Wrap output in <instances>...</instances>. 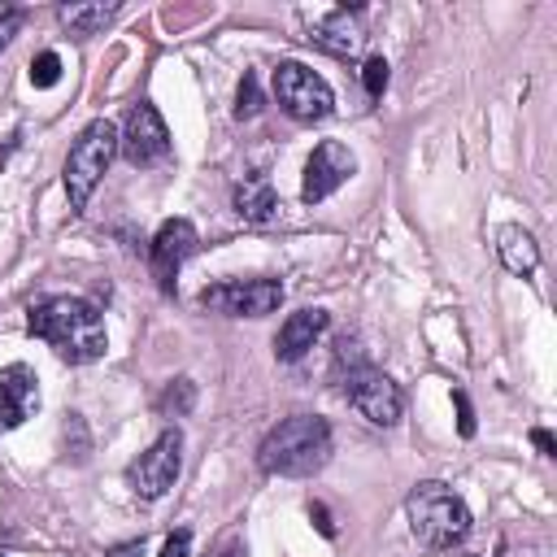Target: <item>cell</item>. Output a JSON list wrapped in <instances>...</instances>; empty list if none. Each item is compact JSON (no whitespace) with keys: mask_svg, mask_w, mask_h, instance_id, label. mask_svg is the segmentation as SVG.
Listing matches in <instances>:
<instances>
[{"mask_svg":"<svg viewBox=\"0 0 557 557\" xmlns=\"http://www.w3.org/2000/svg\"><path fill=\"white\" fill-rule=\"evenodd\" d=\"M309 39H313L322 52H331V57H352V52H361V44H366L361 13H357V9H331L322 22L309 26Z\"/></svg>","mask_w":557,"mask_h":557,"instance_id":"cell-13","label":"cell"},{"mask_svg":"<svg viewBox=\"0 0 557 557\" xmlns=\"http://www.w3.org/2000/svg\"><path fill=\"white\" fill-rule=\"evenodd\" d=\"M113 17H117V4H61V9H57V22H61L74 39L100 35Z\"/></svg>","mask_w":557,"mask_h":557,"instance_id":"cell-17","label":"cell"},{"mask_svg":"<svg viewBox=\"0 0 557 557\" xmlns=\"http://www.w3.org/2000/svg\"><path fill=\"white\" fill-rule=\"evenodd\" d=\"M30 335L44 339L61 361L70 366H87V361H100L104 348H109V335H104V318L96 313V305L78 300V296H48L39 305H30V318H26Z\"/></svg>","mask_w":557,"mask_h":557,"instance_id":"cell-1","label":"cell"},{"mask_svg":"<svg viewBox=\"0 0 557 557\" xmlns=\"http://www.w3.org/2000/svg\"><path fill=\"white\" fill-rule=\"evenodd\" d=\"M61 78V57L57 52H39L35 61H30V83L35 87H52Z\"/></svg>","mask_w":557,"mask_h":557,"instance_id":"cell-21","label":"cell"},{"mask_svg":"<svg viewBox=\"0 0 557 557\" xmlns=\"http://www.w3.org/2000/svg\"><path fill=\"white\" fill-rule=\"evenodd\" d=\"M0 557H4V553H0Z\"/></svg>","mask_w":557,"mask_h":557,"instance_id":"cell-29","label":"cell"},{"mask_svg":"<svg viewBox=\"0 0 557 557\" xmlns=\"http://www.w3.org/2000/svg\"><path fill=\"white\" fill-rule=\"evenodd\" d=\"M531 444H535L544 457H557V444H553V435H548V431H540V426H535V431H531Z\"/></svg>","mask_w":557,"mask_h":557,"instance_id":"cell-28","label":"cell"},{"mask_svg":"<svg viewBox=\"0 0 557 557\" xmlns=\"http://www.w3.org/2000/svg\"><path fill=\"white\" fill-rule=\"evenodd\" d=\"M117 152H122L131 165H139V170H144V165H157V161L170 157V131H165L157 104H148V100L131 104L126 126L117 131Z\"/></svg>","mask_w":557,"mask_h":557,"instance_id":"cell-9","label":"cell"},{"mask_svg":"<svg viewBox=\"0 0 557 557\" xmlns=\"http://www.w3.org/2000/svg\"><path fill=\"white\" fill-rule=\"evenodd\" d=\"M191 405H196V383H191V379H174V383H165V392L157 396V413H161V418H187Z\"/></svg>","mask_w":557,"mask_h":557,"instance_id":"cell-18","label":"cell"},{"mask_svg":"<svg viewBox=\"0 0 557 557\" xmlns=\"http://www.w3.org/2000/svg\"><path fill=\"white\" fill-rule=\"evenodd\" d=\"M496 252H500V265H505L509 274H518V278L535 274V265H540V244H535V235L522 231V226H500Z\"/></svg>","mask_w":557,"mask_h":557,"instance_id":"cell-16","label":"cell"},{"mask_svg":"<svg viewBox=\"0 0 557 557\" xmlns=\"http://www.w3.org/2000/svg\"><path fill=\"white\" fill-rule=\"evenodd\" d=\"M261 109H265V96H261L257 74L248 70V74L239 78V91H235V117H257Z\"/></svg>","mask_w":557,"mask_h":557,"instance_id":"cell-19","label":"cell"},{"mask_svg":"<svg viewBox=\"0 0 557 557\" xmlns=\"http://www.w3.org/2000/svg\"><path fill=\"white\" fill-rule=\"evenodd\" d=\"M361 87H366L370 100H379V96L387 91V61H383V57H366V65H361Z\"/></svg>","mask_w":557,"mask_h":557,"instance_id":"cell-20","label":"cell"},{"mask_svg":"<svg viewBox=\"0 0 557 557\" xmlns=\"http://www.w3.org/2000/svg\"><path fill=\"white\" fill-rule=\"evenodd\" d=\"M235 213L244 218V222H270L274 213H278V191H274V183L265 178V174H244L239 183H235Z\"/></svg>","mask_w":557,"mask_h":557,"instance_id":"cell-15","label":"cell"},{"mask_svg":"<svg viewBox=\"0 0 557 557\" xmlns=\"http://www.w3.org/2000/svg\"><path fill=\"white\" fill-rule=\"evenodd\" d=\"M104 557H144V540H126V544H113Z\"/></svg>","mask_w":557,"mask_h":557,"instance_id":"cell-27","label":"cell"},{"mask_svg":"<svg viewBox=\"0 0 557 557\" xmlns=\"http://www.w3.org/2000/svg\"><path fill=\"white\" fill-rule=\"evenodd\" d=\"M352 170H357L352 148H348V144H339V139H322V144L309 152V161H305L300 200H305V205L326 200L331 191H339V187L352 178Z\"/></svg>","mask_w":557,"mask_h":557,"instance_id":"cell-10","label":"cell"},{"mask_svg":"<svg viewBox=\"0 0 557 557\" xmlns=\"http://www.w3.org/2000/svg\"><path fill=\"white\" fill-rule=\"evenodd\" d=\"M191 553V531H174L165 544H161V557H187Z\"/></svg>","mask_w":557,"mask_h":557,"instance_id":"cell-25","label":"cell"},{"mask_svg":"<svg viewBox=\"0 0 557 557\" xmlns=\"http://www.w3.org/2000/svg\"><path fill=\"white\" fill-rule=\"evenodd\" d=\"M117 152V126L109 117H96L78 131V139L70 144V157H65V170H61V183H65V196H70V209H87L91 191L100 187V178L109 174V161Z\"/></svg>","mask_w":557,"mask_h":557,"instance_id":"cell-4","label":"cell"},{"mask_svg":"<svg viewBox=\"0 0 557 557\" xmlns=\"http://www.w3.org/2000/svg\"><path fill=\"white\" fill-rule=\"evenodd\" d=\"M283 300L278 278H222L200 292V309L222 313V318H265Z\"/></svg>","mask_w":557,"mask_h":557,"instance_id":"cell-6","label":"cell"},{"mask_svg":"<svg viewBox=\"0 0 557 557\" xmlns=\"http://www.w3.org/2000/svg\"><path fill=\"white\" fill-rule=\"evenodd\" d=\"M331 461V422L318 413H292L257 444V466L278 479H309Z\"/></svg>","mask_w":557,"mask_h":557,"instance_id":"cell-2","label":"cell"},{"mask_svg":"<svg viewBox=\"0 0 557 557\" xmlns=\"http://www.w3.org/2000/svg\"><path fill=\"white\" fill-rule=\"evenodd\" d=\"M309 522H313L326 540H335V522H331V513H326V505H322V500H313V505H309Z\"/></svg>","mask_w":557,"mask_h":557,"instance_id":"cell-26","label":"cell"},{"mask_svg":"<svg viewBox=\"0 0 557 557\" xmlns=\"http://www.w3.org/2000/svg\"><path fill=\"white\" fill-rule=\"evenodd\" d=\"M22 22H26V13H22V9H4V13H0V52L13 44V35L22 30Z\"/></svg>","mask_w":557,"mask_h":557,"instance_id":"cell-23","label":"cell"},{"mask_svg":"<svg viewBox=\"0 0 557 557\" xmlns=\"http://www.w3.org/2000/svg\"><path fill=\"white\" fill-rule=\"evenodd\" d=\"M274 100L296 122H322L335 109L331 83L322 74H313L309 65H300V61H278L274 65Z\"/></svg>","mask_w":557,"mask_h":557,"instance_id":"cell-5","label":"cell"},{"mask_svg":"<svg viewBox=\"0 0 557 557\" xmlns=\"http://www.w3.org/2000/svg\"><path fill=\"white\" fill-rule=\"evenodd\" d=\"M196 244H200V235H196V226H191L187 218H170V222L157 226V235H152V244H148V261H152L157 287H161L165 296H174V278H178L183 261L196 252Z\"/></svg>","mask_w":557,"mask_h":557,"instance_id":"cell-11","label":"cell"},{"mask_svg":"<svg viewBox=\"0 0 557 557\" xmlns=\"http://www.w3.org/2000/svg\"><path fill=\"white\" fill-rule=\"evenodd\" d=\"M39 405V379L30 366L13 361L0 370V431H17Z\"/></svg>","mask_w":557,"mask_h":557,"instance_id":"cell-12","label":"cell"},{"mask_svg":"<svg viewBox=\"0 0 557 557\" xmlns=\"http://www.w3.org/2000/svg\"><path fill=\"white\" fill-rule=\"evenodd\" d=\"M326 309H296V313H287V322L278 326V335H274V357L278 361H300L318 339H322V331H326Z\"/></svg>","mask_w":557,"mask_h":557,"instance_id":"cell-14","label":"cell"},{"mask_svg":"<svg viewBox=\"0 0 557 557\" xmlns=\"http://www.w3.org/2000/svg\"><path fill=\"white\" fill-rule=\"evenodd\" d=\"M405 513H409V531L422 548L431 553H448L470 535V509L466 500L448 487V483H418L405 496Z\"/></svg>","mask_w":557,"mask_h":557,"instance_id":"cell-3","label":"cell"},{"mask_svg":"<svg viewBox=\"0 0 557 557\" xmlns=\"http://www.w3.org/2000/svg\"><path fill=\"white\" fill-rule=\"evenodd\" d=\"M178 470H183V435H178V426H170V431H161V435L152 440L148 453H139V457L126 466V483L135 487V496L157 500V496H165V492L174 487Z\"/></svg>","mask_w":557,"mask_h":557,"instance_id":"cell-8","label":"cell"},{"mask_svg":"<svg viewBox=\"0 0 557 557\" xmlns=\"http://www.w3.org/2000/svg\"><path fill=\"white\" fill-rule=\"evenodd\" d=\"M209 557H244V535H239V531H226V535L213 544Z\"/></svg>","mask_w":557,"mask_h":557,"instance_id":"cell-24","label":"cell"},{"mask_svg":"<svg viewBox=\"0 0 557 557\" xmlns=\"http://www.w3.org/2000/svg\"><path fill=\"white\" fill-rule=\"evenodd\" d=\"M453 405H457V431L470 440V435H474V409H470V396L457 387V392H453Z\"/></svg>","mask_w":557,"mask_h":557,"instance_id":"cell-22","label":"cell"},{"mask_svg":"<svg viewBox=\"0 0 557 557\" xmlns=\"http://www.w3.org/2000/svg\"><path fill=\"white\" fill-rule=\"evenodd\" d=\"M339 387H344L348 405H352L366 422H374V426H396V422H400L405 396H400V387H396L383 370H374L370 361L357 366V370H348V374L339 379Z\"/></svg>","mask_w":557,"mask_h":557,"instance_id":"cell-7","label":"cell"}]
</instances>
